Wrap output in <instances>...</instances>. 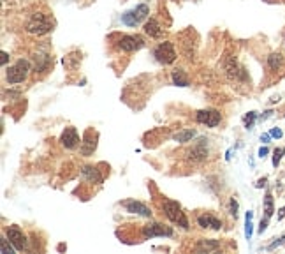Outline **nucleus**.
<instances>
[{"instance_id": "obj_1", "label": "nucleus", "mask_w": 285, "mask_h": 254, "mask_svg": "<svg viewBox=\"0 0 285 254\" xmlns=\"http://www.w3.org/2000/svg\"><path fill=\"white\" fill-rule=\"evenodd\" d=\"M53 30V22H51L50 16L42 13L32 14V18L27 22V32L34 35H44L48 32Z\"/></svg>"}, {"instance_id": "obj_2", "label": "nucleus", "mask_w": 285, "mask_h": 254, "mask_svg": "<svg viewBox=\"0 0 285 254\" xmlns=\"http://www.w3.org/2000/svg\"><path fill=\"white\" fill-rule=\"evenodd\" d=\"M162 208H164L165 212V217H168L169 221L174 222V224L181 226L183 229L188 228V221L187 217H185V212L181 210V205L178 203V201H173V200H164V203H162Z\"/></svg>"}, {"instance_id": "obj_3", "label": "nucleus", "mask_w": 285, "mask_h": 254, "mask_svg": "<svg viewBox=\"0 0 285 254\" xmlns=\"http://www.w3.org/2000/svg\"><path fill=\"white\" fill-rule=\"evenodd\" d=\"M30 73V64L29 60H18L14 64V66H11L9 69H7L6 73V78H7V83H11V85H16V83H23L27 79Z\"/></svg>"}, {"instance_id": "obj_4", "label": "nucleus", "mask_w": 285, "mask_h": 254, "mask_svg": "<svg viewBox=\"0 0 285 254\" xmlns=\"http://www.w3.org/2000/svg\"><path fill=\"white\" fill-rule=\"evenodd\" d=\"M148 14H150V7L146 4H141L136 9L127 11V13L122 14V23L127 27H137L141 22H145L148 18Z\"/></svg>"}, {"instance_id": "obj_5", "label": "nucleus", "mask_w": 285, "mask_h": 254, "mask_svg": "<svg viewBox=\"0 0 285 254\" xmlns=\"http://www.w3.org/2000/svg\"><path fill=\"white\" fill-rule=\"evenodd\" d=\"M153 57H155L157 62L164 64V66L173 64L174 60H176V51H174L173 43H169V41L160 43V45H158L155 50H153Z\"/></svg>"}, {"instance_id": "obj_6", "label": "nucleus", "mask_w": 285, "mask_h": 254, "mask_svg": "<svg viewBox=\"0 0 285 254\" xmlns=\"http://www.w3.org/2000/svg\"><path fill=\"white\" fill-rule=\"evenodd\" d=\"M116 46H118V50L127 51V53H132V51H137L145 46V39H142L141 35H134V34L122 35V37L118 39Z\"/></svg>"}, {"instance_id": "obj_7", "label": "nucleus", "mask_w": 285, "mask_h": 254, "mask_svg": "<svg viewBox=\"0 0 285 254\" xmlns=\"http://www.w3.org/2000/svg\"><path fill=\"white\" fill-rule=\"evenodd\" d=\"M196 120L199 122V124H204L208 127H217L222 120V115L217 110H201V111H197Z\"/></svg>"}, {"instance_id": "obj_8", "label": "nucleus", "mask_w": 285, "mask_h": 254, "mask_svg": "<svg viewBox=\"0 0 285 254\" xmlns=\"http://www.w3.org/2000/svg\"><path fill=\"white\" fill-rule=\"evenodd\" d=\"M142 235L145 238H153V237H173V229L169 226L158 224V222H152V224L142 228Z\"/></svg>"}, {"instance_id": "obj_9", "label": "nucleus", "mask_w": 285, "mask_h": 254, "mask_svg": "<svg viewBox=\"0 0 285 254\" xmlns=\"http://www.w3.org/2000/svg\"><path fill=\"white\" fill-rule=\"evenodd\" d=\"M187 156L190 161H194V162H203L204 159L208 157V141H206L204 138H201V140L188 150Z\"/></svg>"}, {"instance_id": "obj_10", "label": "nucleus", "mask_w": 285, "mask_h": 254, "mask_svg": "<svg viewBox=\"0 0 285 254\" xmlns=\"http://www.w3.org/2000/svg\"><path fill=\"white\" fill-rule=\"evenodd\" d=\"M60 141L65 149H69V150L76 149L79 143H81V138H79L76 127H65L63 133H62V136H60Z\"/></svg>"}, {"instance_id": "obj_11", "label": "nucleus", "mask_w": 285, "mask_h": 254, "mask_svg": "<svg viewBox=\"0 0 285 254\" xmlns=\"http://www.w3.org/2000/svg\"><path fill=\"white\" fill-rule=\"evenodd\" d=\"M225 73L231 79H236V81H241V79H247V73H245L243 67L238 64L236 58H229L225 62Z\"/></svg>"}, {"instance_id": "obj_12", "label": "nucleus", "mask_w": 285, "mask_h": 254, "mask_svg": "<svg viewBox=\"0 0 285 254\" xmlns=\"http://www.w3.org/2000/svg\"><path fill=\"white\" fill-rule=\"evenodd\" d=\"M7 238H9V242L16 247V251H23V249L27 247V237L25 233L21 231V229L18 228H9L7 229Z\"/></svg>"}, {"instance_id": "obj_13", "label": "nucleus", "mask_w": 285, "mask_h": 254, "mask_svg": "<svg viewBox=\"0 0 285 254\" xmlns=\"http://www.w3.org/2000/svg\"><path fill=\"white\" fill-rule=\"evenodd\" d=\"M124 206H125L127 212H130V214H137V216H142V217H152V210H150L145 203H141V201L127 200V201H124Z\"/></svg>"}, {"instance_id": "obj_14", "label": "nucleus", "mask_w": 285, "mask_h": 254, "mask_svg": "<svg viewBox=\"0 0 285 254\" xmlns=\"http://www.w3.org/2000/svg\"><path fill=\"white\" fill-rule=\"evenodd\" d=\"M197 222H199L201 228H209V229H215V231H219V229L222 228V221L217 219V217L211 216V214L199 216L197 217Z\"/></svg>"}, {"instance_id": "obj_15", "label": "nucleus", "mask_w": 285, "mask_h": 254, "mask_svg": "<svg viewBox=\"0 0 285 254\" xmlns=\"http://www.w3.org/2000/svg\"><path fill=\"white\" fill-rule=\"evenodd\" d=\"M145 34H148L150 37L153 39H160L162 35H164V29H162L160 25H158L157 19H148V22L145 23Z\"/></svg>"}, {"instance_id": "obj_16", "label": "nucleus", "mask_w": 285, "mask_h": 254, "mask_svg": "<svg viewBox=\"0 0 285 254\" xmlns=\"http://www.w3.org/2000/svg\"><path fill=\"white\" fill-rule=\"evenodd\" d=\"M81 175L88 182H92V184H102L101 173H99V170L93 168V166H83V168H81Z\"/></svg>"}, {"instance_id": "obj_17", "label": "nucleus", "mask_w": 285, "mask_h": 254, "mask_svg": "<svg viewBox=\"0 0 285 254\" xmlns=\"http://www.w3.org/2000/svg\"><path fill=\"white\" fill-rule=\"evenodd\" d=\"M90 136H92V131H88V133L85 134V141H81L83 143V145H81V154H83V156H90V154L95 150V145H97L95 140L93 141L90 140Z\"/></svg>"}, {"instance_id": "obj_18", "label": "nucleus", "mask_w": 285, "mask_h": 254, "mask_svg": "<svg viewBox=\"0 0 285 254\" xmlns=\"http://www.w3.org/2000/svg\"><path fill=\"white\" fill-rule=\"evenodd\" d=\"M283 66V57L282 53H271L268 57V67L271 71H278Z\"/></svg>"}, {"instance_id": "obj_19", "label": "nucleus", "mask_w": 285, "mask_h": 254, "mask_svg": "<svg viewBox=\"0 0 285 254\" xmlns=\"http://www.w3.org/2000/svg\"><path fill=\"white\" fill-rule=\"evenodd\" d=\"M194 136H196V131H192V129H183V131H178V133L173 136V140L178 141V143H185V141H190V140H192Z\"/></svg>"}, {"instance_id": "obj_20", "label": "nucleus", "mask_w": 285, "mask_h": 254, "mask_svg": "<svg viewBox=\"0 0 285 254\" xmlns=\"http://www.w3.org/2000/svg\"><path fill=\"white\" fill-rule=\"evenodd\" d=\"M173 83L178 87H188V78L185 76V73L181 69H176L173 73Z\"/></svg>"}, {"instance_id": "obj_21", "label": "nucleus", "mask_w": 285, "mask_h": 254, "mask_svg": "<svg viewBox=\"0 0 285 254\" xmlns=\"http://www.w3.org/2000/svg\"><path fill=\"white\" fill-rule=\"evenodd\" d=\"M273 212H275V205H273V196L271 193H266V196H264V217H271Z\"/></svg>"}, {"instance_id": "obj_22", "label": "nucleus", "mask_w": 285, "mask_h": 254, "mask_svg": "<svg viewBox=\"0 0 285 254\" xmlns=\"http://www.w3.org/2000/svg\"><path fill=\"white\" fill-rule=\"evenodd\" d=\"M219 247L220 244L217 240H201L199 245H197V251H215Z\"/></svg>"}, {"instance_id": "obj_23", "label": "nucleus", "mask_w": 285, "mask_h": 254, "mask_svg": "<svg viewBox=\"0 0 285 254\" xmlns=\"http://www.w3.org/2000/svg\"><path fill=\"white\" fill-rule=\"evenodd\" d=\"M252 217H253V212H247V216H245V238L247 240H252V233H253Z\"/></svg>"}, {"instance_id": "obj_24", "label": "nucleus", "mask_w": 285, "mask_h": 254, "mask_svg": "<svg viewBox=\"0 0 285 254\" xmlns=\"http://www.w3.org/2000/svg\"><path fill=\"white\" fill-rule=\"evenodd\" d=\"M283 154H285V149H275V150H273V166H275V168L280 164Z\"/></svg>"}, {"instance_id": "obj_25", "label": "nucleus", "mask_w": 285, "mask_h": 254, "mask_svg": "<svg viewBox=\"0 0 285 254\" xmlns=\"http://www.w3.org/2000/svg\"><path fill=\"white\" fill-rule=\"evenodd\" d=\"M255 118H257V113L255 111H250V113L248 115H245V127H247V129H252L253 127V122H255Z\"/></svg>"}, {"instance_id": "obj_26", "label": "nucleus", "mask_w": 285, "mask_h": 254, "mask_svg": "<svg viewBox=\"0 0 285 254\" xmlns=\"http://www.w3.org/2000/svg\"><path fill=\"white\" fill-rule=\"evenodd\" d=\"M0 244H2V252H4V254H13V252L16 251L14 245H13V247H11V245L7 244L6 238H2V240H0Z\"/></svg>"}, {"instance_id": "obj_27", "label": "nucleus", "mask_w": 285, "mask_h": 254, "mask_svg": "<svg viewBox=\"0 0 285 254\" xmlns=\"http://www.w3.org/2000/svg\"><path fill=\"white\" fill-rule=\"evenodd\" d=\"M269 134H271V138H276V140H280V138L283 136L282 129H278V127H273V129L269 131Z\"/></svg>"}, {"instance_id": "obj_28", "label": "nucleus", "mask_w": 285, "mask_h": 254, "mask_svg": "<svg viewBox=\"0 0 285 254\" xmlns=\"http://www.w3.org/2000/svg\"><path fill=\"white\" fill-rule=\"evenodd\" d=\"M231 216H234V219L238 217V201H236V198H231Z\"/></svg>"}, {"instance_id": "obj_29", "label": "nucleus", "mask_w": 285, "mask_h": 254, "mask_svg": "<svg viewBox=\"0 0 285 254\" xmlns=\"http://www.w3.org/2000/svg\"><path fill=\"white\" fill-rule=\"evenodd\" d=\"M268 217H264V219L263 221H260V226H259V233H263L264 231V229H266L268 228Z\"/></svg>"}, {"instance_id": "obj_30", "label": "nucleus", "mask_w": 285, "mask_h": 254, "mask_svg": "<svg viewBox=\"0 0 285 254\" xmlns=\"http://www.w3.org/2000/svg\"><path fill=\"white\" fill-rule=\"evenodd\" d=\"M7 62H9V53H7V51H2V66H6Z\"/></svg>"}, {"instance_id": "obj_31", "label": "nucleus", "mask_w": 285, "mask_h": 254, "mask_svg": "<svg viewBox=\"0 0 285 254\" xmlns=\"http://www.w3.org/2000/svg\"><path fill=\"white\" fill-rule=\"evenodd\" d=\"M268 152H269V150L266 149V146H260V150H259V157H266V156H268Z\"/></svg>"}, {"instance_id": "obj_32", "label": "nucleus", "mask_w": 285, "mask_h": 254, "mask_svg": "<svg viewBox=\"0 0 285 254\" xmlns=\"http://www.w3.org/2000/svg\"><path fill=\"white\" fill-rule=\"evenodd\" d=\"M269 140H271V134H263V136H260V141H263L264 145L269 143Z\"/></svg>"}, {"instance_id": "obj_33", "label": "nucleus", "mask_w": 285, "mask_h": 254, "mask_svg": "<svg viewBox=\"0 0 285 254\" xmlns=\"http://www.w3.org/2000/svg\"><path fill=\"white\" fill-rule=\"evenodd\" d=\"M264 185H266V178H260V180L259 182H257V184H255V187H264Z\"/></svg>"}, {"instance_id": "obj_34", "label": "nucleus", "mask_w": 285, "mask_h": 254, "mask_svg": "<svg viewBox=\"0 0 285 254\" xmlns=\"http://www.w3.org/2000/svg\"><path fill=\"white\" fill-rule=\"evenodd\" d=\"M271 113L273 111H264V115H260V120H266V118L271 117Z\"/></svg>"}, {"instance_id": "obj_35", "label": "nucleus", "mask_w": 285, "mask_h": 254, "mask_svg": "<svg viewBox=\"0 0 285 254\" xmlns=\"http://www.w3.org/2000/svg\"><path fill=\"white\" fill-rule=\"evenodd\" d=\"M283 217H285V206L280 208V212H278V219H283Z\"/></svg>"}]
</instances>
